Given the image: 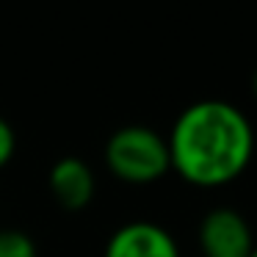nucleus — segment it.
Returning <instances> with one entry per match:
<instances>
[{"mask_svg":"<svg viewBox=\"0 0 257 257\" xmlns=\"http://www.w3.org/2000/svg\"><path fill=\"white\" fill-rule=\"evenodd\" d=\"M172 169L196 188H221L249 169L254 130L240 108L199 100L177 116L166 139Z\"/></svg>","mask_w":257,"mask_h":257,"instance_id":"1","label":"nucleus"},{"mask_svg":"<svg viewBox=\"0 0 257 257\" xmlns=\"http://www.w3.org/2000/svg\"><path fill=\"white\" fill-rule=\"evenodd\" d=\"M105 166L122 183L130 185L155 183L172 169L169 144L152 127L127 124V127H119L105 141Z\"/></svg>","mask_w":257,"mask_h":257,"instance_id":"2","label":"nucleus"},{"mask_svg":"<svg viewBox=\"0 0 257 257\" xmlns=\"http://www.w3.org/2000/svg\"><path fill=\"white\" fill-rule=\"evenodd\" d=\"M199 249L205 257H251L254 238L251 227L238 210L216 207L199 221Z\"/></svg>","mask_w":257,"mask_h":257,"instance_id":"3","label":"nucleus"},{"mask_svg":"<svg viewBox=\"0 0 257 257\" xmlns=\"http://www.w3.org/2000/svg\"><path fill=\"white\" fill-rule=\"evenodd\" d=\"M102 257H180V246L161 224L130 221L108 238Z\"/></svg>","mask_w":257,"mask_h":257,"instance_id":"4","label":"nucleus"},{"mask_svg":"<svg viewBox=\"0 0 257 257\" xmlns=\"http://www.w3.org/2000/svg\"><path fill=\"white\" fill-rule=\"evenodd\" d=\"M47 183H50L53 199L67 213H80L94 199V172L89 169V163L75 155L53 163Z\"/></svg>","mask_w":257,"mask_h":257,"instance_id":"5","label":"nucleus"},{"mask_svg":"<svg viewBox=\"0 0 257 257\" xmlns=\"http://www.w3.org/2000/svg\"><path fill=\"white\" fill-rule=\"evenodd\" d=\"M0 257H36V243L23 229H0Z\"/></svg>","mask_w":257,"mask_h":257,"instance_id":"6","label":"nucleus"},{"mask_svg":"<svg viewBox=\"0 0 257 257\" xmlns=\"http://www.w3.org/2000/svg\"><path fill=\"white\" fill-rule=\"evenodd\" d=\"M14 150H17V136H14V127L0 116V169L14 158Z\"/></svg>","mask_w":257,"mask_h":257,"instance_id":"7","label":"nucleus"},{"mask_svg":"<svg viewBox=\"0 0 257 257\" xmlns=\"http://www.w3.org/2000/svg\"><path fill=\"white\" fill-rule=\"evenodd\" d=\"M251 89H254V97H257V69H254V78H251Z\"/></svg>","mask_w":257,"mask_h":257,"instance_id":"8","label":"nucleus"},{"mask_svg":"<svg viewBox=\"0 0 257 257\" xmlns=\"http://www.w3.org/2000/svg\"><path fill=\"white\" fill-rule=\"evenodd\" d=\"M251 257H257V246H254V251H251Z\"/></svg>","mask_w":257,"mask_h":257,"instance_id":"9","label":"nucleus"}]
</instances>
